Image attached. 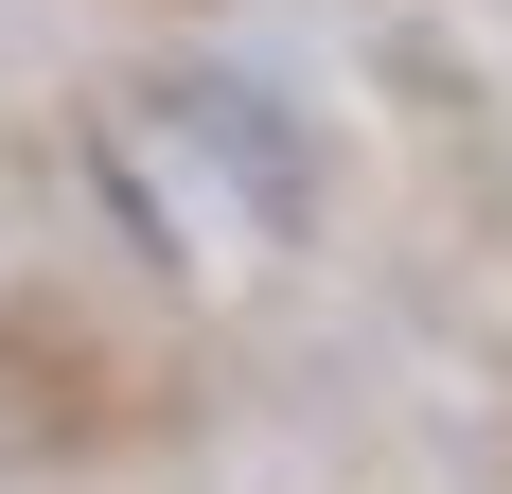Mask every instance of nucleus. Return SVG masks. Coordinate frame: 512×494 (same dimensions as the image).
I'll use <instances>...</instances> for the list:
<instances>
[{
  "label": "nucleus",
  "instance_id": "f257e3e1",
  "mask_svg": "<svg viewBox=\"0 0 512 494\" xmlns=\"http://www.w3.org/2000/svg\"><path fill=\"white\" fill-rule=\"evenodd\" d=\"M106 177H124V212H142L159 247H212V265H248L283 212L318 195L301 124L248 89V71H195V89H124L106 106Z\"/></svg>",
  "mask_w": 512,
  "mask_h": 494
}]
</instances>
